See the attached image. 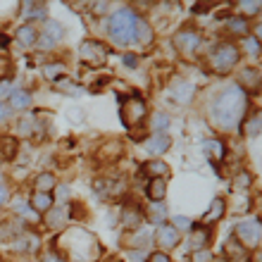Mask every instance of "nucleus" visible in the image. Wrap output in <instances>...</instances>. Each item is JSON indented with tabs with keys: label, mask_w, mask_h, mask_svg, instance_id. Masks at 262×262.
<instances>
[{
	"label": "nucleus",
	"mask_w": 262,
	"mask_h": 262,
	"mask_svg": "<svg viewBox=\"0 0 262 262\" xmlns=\"http://www.w3.org/2000/svg\"><path fill=\"white\" fill-rule=\"evenodd\" d=\"M248 107V93L243 86H231L224 89L212 103V119L222 129H236L246 117Z\"/></svg>",
	"instance_id": "obj_1"
},
{
	"label": "nucleus",
	"mask_w": 262,
	"mask_h": 262,
	"mask_svg": "<svg viewBox=\"0 0 262 262\" xmlns=\"http://www.w3.org/2000/svg\"><path fill=\"white\" fill-rule=\"evenodd\" d=\"M138 24V14L131 10H119L110 17V36L117 46H126L134 41V31Z\"/></svg>",
	"instance_id": "obj_2"
},
{
	"label": "nucleus",
	"mask_w": 262,
	"mask_h": 262,
	"mask_svg": "<svg viewBox=\"0 0 262 262\" xmlns=\"http://www.w3.org/2000/svg\"><path fill=\"white\" fill-rule=\"evenodd\" d=\"M238 57H241V53H238L236 46H231V43H220L217 50L212 53V67L217 69L220 74H227V72H231V67H236Z\"/></svg>",
	"instance_id": "obj_3"
},
{
	"label": "nucleus",
	"mask_w": 262,
	"mask_h": 262,
	"mask_svg": "<svg viewBox=\"0 0 262 262\" xmlns=\"http://www.w3.org/2000/svg\"><path fill=\"white\" fill-rule=\"evenodd\" d=\"M119 100H122V110H119L122 124H124L126 129L136 126V122H141V119L145 117V103L136 96L134 98H119Z\"/></svg>",
	"instance_id": "obj_4"
},
{
	"label": "nucleus",
	"mask_w": 262,
	"mask_h": 262,
	"mask_svg": "<svg viewBox=\"0 0 262 262\" xmlns=\"http://www.w3.org/2000/svg\"><path fill=\"white\" fill-rule=\"evenodd\" d=\"M236 238L243 243V248H255L257 243L262 241V227L257 220L250 222H241L236 227Z\"/></svg>",
	"instance_id": "obj_5"
},
{
	"label": "nucleus",
	"mask_w": 262,
	"mask_h": 262,
	"mask_svg": "<svg viewBox=\"0 0 262 262\" xmlns=\"http://www.w3.org/2000/svg\"><path fill=\"white\" fill-rule=\"evenodd\" d=\"M79 57H81V62L91 64V67H98V64L105 62L107 48L98 41H83L81 46H79Z\"/></svg>",
	"instance_id": "obj_6"
},
{
	"label": "nucleus",
	"mask_w": 262,
	"mask_h": 262,
	"mask_svg": "<svg viewBox=\"0 0 262 262\" xmlns=\"http://www.w3.org/2000/svg\"><path fill=\"white\" fill-rule=\"evenodd\" d=\"M174 46H177L184 55H193L195 50H198V46H200V34L198 31H191V29L179 31V34L174 36Z\"/></svg>",
	"instance_id": "obj_7"
},
{
	"label": "nucleus",
	"mask_w": 262,
	"mask_h": 262,
	"mask_svg": "<svg viewBox=\"0 0 262 262\" xmlns=\"http://www.w3.org/2000/svg\"><path fill=\"white\" fill-rule=\"evenodd\" d=\"M169 145H172V138L167 136V134H152V136L143 143V148L148 155L158 158V155H165V152L169 150Z\"/></svg>",
	"instance_id": "obj_8"
},
{
	"label": "nucleus",
	"mask_w": 262,
	"mask_h": 262,
	"mask_svg": "<svg viewBox=\"0 0 262 262\" xmlns=\"http://www.w3.org/2000/svg\"><path fill=\"white\" fill-rule=\"evenodd\" d=\"M158 243L162 248H174L179 243V231L172 227V224H160L158 229Z\"/></svg>",
	"instance_id": "obj_9"
},
{
	"label": "nucleus",
	"mask_w": 262,
	"mask_h": 262,
	"mask_svg": "<svg viewBox=\"0 0 262 262\" xmlns=\"http://www.w3.org/2000/svg\"><path fill=\"white\" fill-rule=\"evenodd\" d=\"M210 238H212V229H207V227H193V236H191V248H193L195 253L205 250L207 243H210Z\"/></svg>",
	"instance_id": "obj_10"
},
{
	"label": "nucleus",
	"mask_w": 262,
	"mask_h": 262,
	"mask_svg": "<svg viewBox=\"0 0 262 262\" xmlns=\"http://www.w3.org/2000/svg\"><path fill=\"white\" fill-rule=\"evenodd\" d=\"M203 148H205V155L210 158V162H220V160L227 158V148L217 138H207L205 143H203Z\"/></svg>",
	"instance_id": "obj_11"
},
{
	"label": "nucleus",
	"mask_w": 262,
	"mask_h": 262,
	"mask_svg": "<svg viewBox=\"0 0 262 262\" xmlns=\"http://www.w3.org/2000/svg\"><path fill=\"white\" fill-rule=\"evenodd\" d=\"M145 193H148V198H150L152 203H160V200H165V195H167V184H165V179H150V181H148V188H145Z\"/></svg>",
	"instance_id": "obj_12"
},
{
	"label": "nucleus",
	"mask_w": 262,
	"mask_h": 262,
	"mask_svg": "<svg viewBox=\"0 0 262 262\" xmlns=\"http://www.w3.org/2000/svg\"><path fill=\"white\" fill-rule=\"evenodd\" d=\"M17 155V138L14 136H0V160H12Z\"/></svg>",
	"instance_id": "obj_13"
},
{
	"label": "nucleus",
	"mask_w": 262,
	"mask_h": 262,
	"mask_svg": "<svg viewBox=\"0 0 262 262\" xmlns=\"http://www.w3.org/2000/svg\"><path fill=\"white\" fill-rule=\"evenodd\" d=\"M141 174H143V177H150V179H160L162 174H167V165L160 162V160H150V162H145V165L141 167Z\"/></svg>",
	"instance_id": "obj_14"
},
{
	"label": "nucleus",
	"mask_w": 262,
	"mask_h": 262,
	"mask_svg": "<svg viewBox=\"0 0 262 262\" xmlns=\"http://www.w3.org/2000/svg\"><path fill=\"white\" fill-rule=\"evenodd\" d=\"M7 105H10V110H27L29 105H31V96H29L27 91H12Z\"/></svg>",
	"instance_id": "obj_15"
},
{
	"label": "nucleus",
	"mask_w": 262,
	"mask_h": 262,
	"mask_svg": "<svg viewBox=\"0 0 262 262\" xmlns=\"http://www.w3.org/2000/svg\"><path fill=\"white\" fill-rule=\"evenodd\" d=\"M141 222H143V217H141L136 207H124L122 210V224L126 229H141Z\"/></svg>",
	"instance_id": "obj_16"
},
{
	"label": "nucleus",
	"mask_w": 262,
	"mask_h": 262,
	"mask_svg": "<svg viewBox=\"0 0 262 262\" xmlns=\"http://www.w3.org/2000/svg\"><path fill=\"white\" fill-rule=\"evenodd\" d=\"M31 207H34V212H50V207H53V195L38 193V191H36V193L31 195Z\"/></svg>",
	"instance_id": "obj_17"
},
{
	"label": "nucleus",
	"mask_w": 262,
	"mask_h": 262,
	"mask_svg": "<svg viewBox=\"0 0 262 262\" xmlns=\"http://www.w3.org/2000/svg\"><path fill=\"white\" fill-rule=\"evenodd\" d=\"M224 212H227L224 198H214L212 205H210V210L205 212V217H203V220H205V222H220L222 217H224Z\"/></svg>",
	"instance_id": "obj_18"
},
{
	"label": "nucleus",
	"mask_w": 262,
	"mask_h": 262,
	"mask_svg": "<svg viewBox=\"0 0 262 262\" xmlns=\"http://www.w3.org/2000/svg\"><path fill=\"white\" fill-rule=\"evenodd\" d=\"M17 41L29 48V46H34V43L38 41V31H36L31 24H24V27H19V31H17Z\"/></svg>",
	"instance_id": "obj_19"
},
{
	"label": "nucleus",
	"mask_w": 262,
	"mask_h": 262,
	"mask_svg": "<svg viewBox=\"0 0 262 262\" xmlns=\"http://www.w3.org/2000/svg\"><path fill=\"white\" fill-rule=\"evenodd\" d=\"M55 186H57L55 174H50V172L38 174V179H36V191H38V193H50Z\"/></svg>",
	"instance_id": "obj_20"
},
{
	"label": "nucleus",
	"mask_w": 262,
	"mask_h": 262,
	"mask_svg": "<svg viewBox=\"0 0 262 262\" xmlns=\"http://www.w3.org/2000/svg\"><path fill=\"white\" fill-rule=\"evenodd\" d=\"M96 193L110 198V195H117L119 193V181H110V179H100L96 181Z\"/></svg>",
	"instance_id": "obj_21"
},
{
	"label": "nucleus",
	"mask_w": 262,
	"mask_h": 262,
	"mask_svg": "<svg viewBox=\"0 0 262 262\" xmlns=\"http://www.w3.org/2000/svg\"><path fill=\"white\" fill-rule=\"evenodd\" d=\"M21 14H24L27 19H46V5H38V3H24Z\"/></svg>",
	"instance_id": "obj_22"
},
{
	"label": "nucleus",
	"mask_w": 262,
	"mask_h": 262,
	"mask_svg": "<svg viewBox=\"0 0 262 262\" xmlns=\"http://www.w3.org/2000/svg\"><path fill=\"white\" fill-rule=\"evenodd\" d=\"M12 210H14V212H19L21 217H29V220H36L34 207L29 205V203H27V200H24V198H19V195H17V198L12 200Z\"/></svg>",
	"instance_id": "obj_23"
},
{
	"label": "nucleus",
	"mask_w": 262,
	"mask_h": 262,
	"mask_svg": "<svg viewBox=\"0 0 262 262\" xmlns=\"http://www.w3.org/2000/svg\"><path fill=\"white\" fill-rule=\"evenodd\" d=\"M150 38H152V31H150V27H148L145 21H141V19H138V24H136V31H134V41L150 43Z\"/></svg>",
	"instance_id": "obj_24"
},
{
	"label": "nucleus",
	"mask_w": 262,
	"mask_h": 262,
	"mask_svg": "<svg viewBox=\"0 0 262 262\" xmlns=\"http://www.w3.org/2000/svg\"><path fill=\"white\" fill-rule=\"evenodd\" d=\"M229 31H231V34H248V19H246V17H231V19H229Z\"/></svg>",
	"instance_id": "obj_25"
},
{
	"label": "nucleus",
	"mask_w": 262,
	"mask_h": 262,
	"mask_svg": "<svg viewBox=\"0 0 262 262\" xmlns=\"http://www.w3.org/2000/svg\"><path fill=\"white\" fill-rule=\"evenodd\" d=\"M241 81L246 83V86H253V91H257L260 89V72H257V69H243Z\"/></svg>",
	"instance_id": "obj_26"
},
{
	"label": "nucleus",
	"mask_w": 262,
	"mask_h": 262,
	"mask_svg": "<svg viewBox=\"0 0 262 262\" xmlns=\"http://www.w3.org/2000/svg\"><path fill=\"white\" fill-rule=\"evenodd\" d=\"M43 34L50 36L53 41H60V38H62V27H60V21L48 19L46 21V27H43Z\"/></svg>",
	"instance_id": "obj_27"
},
{
	"label": "nucleus",
	"mask_w": 262,
	"mask_h": 262,
	"mask_svg": "<svg viewBox=\"0 0 262 262\" xmlns=\"http://www.w3.org/2000/svg\"><path fill=\"white\" fill-rule=\"evenodd\" d=\"M193 98V86L191 83H186V81H181L179 83V91L174 93V100H179V103H188Z\"/></svg>",
	"instance_id": "obj_28"
},
{
	"label": "nucleus",
	"mask_w": 262,
	"mask_h": 262,
	"mask_svg": "<svg viewBox=\"0 0 262 262\" xmlns=\"http://www.w3.org/2000/svg\"><path fill=\"white\" fill-rule=\"evenodd\" d=\"M152 129H155V134H165V129H169V115L155 112V117H152Z\"/></svg>",
	"instance_id": "obj_29"
},
{
	"label": "nucleus",
	"mask_w": 262,
	"mask_h": 262,
	"mask_svg": "<svg viewBox=\"0 0 262 262\" xmlns=\"http://www.w3.org/2000/svg\"><path fill=\"white\" fill-rule=\"evenodd\" d=\"M260 126H262V115L260 112H253V119L246 122V134H248V136H257V134H260Z\"/></svg>",
	"instance_id": "obj_30"
},
{
	"label": "nucleus",
	"mask_w": 262,
	"mask_h": 262,
	"mask_svg": "<svg viewBox=\"0 0 262 262\" xmlns=\"http://www.w3.org/2000/svg\"><path fill=\"white\" fill-rule=\"evenodd\" d=\"M34 129H41V126L36 124V117H24V119H19V131H21V136H31V134H34Z\"/></svg>",
	"instance_id": "obj_31"
},
{
	"label": "nucleus",
	"mask_w": 262,
	"mask_h": 262,
	"mask_svg": "<svg viewBox=\"0 0 262 262\" xmlns=\"http://www.w3.org/2000/svg\"><path fill=\"white\" fill-rule=\"evenodd\" d=\"M250 181H253V177H250V172H238L234 179V186L238 188V191H248L250 188Z\"/></svg>",
	"instance_id": "obj_32"
},
{
	"label": "nucleus",
	"mask_w": 262,
	"mask_h": 262,
	"mask_svg": "<svg viewBox=\"0 0 262 262\" xmlns=\"http://www.w3.org/2000/svg\"><path fill=\"white\" fill-rule=\"evenodd\" d=\"M43 74L48 76V79H62L64 76V64H48V67L43 69Z\"/></svg>",
	"instance_id": "obj_33"
},
{
	"label": "nucleus",
	"mask_w": 262,
	"mask_h": 262,
	"mask_svg": "<svg viewBox=\"0 0 262 262\" xmlns=\"http://www.w3.org/2000/svg\"><path fill=\"white\" fill-rule=\"evenodd\" d=\"M148 217H150L152 224H165V207H162V205H152L150 212H148Z\"/></svg>",
	"instance_id": "obj_34"
},
{
	"label": "nucleus",
	"mask_w": 262,
	"mask_h": 262,
	"mask_svg": "<svg viewBox=\"0 0 262 262\" xmlns=\"http://www.w3.org/2000/svg\"><path fill=\"white\" fill-rule=\"evenodd\" d=\"M224 250L231 255V260H234V257H246V250L238 246V241H231V238H229V243L224 246Z\"/></svg>",
	"instance_id": "obj_35"
},
{
	"label": "nucleus",
	"mask_w": 262,
	"mask_h": 262,
	"mask_svg": "<svg viewBox=\"0 0 262 262\" xmlns=\"http://www.w3.org/2000/svg\"><path fill=\"white\" fill-rule=\"evenodd\" d=\"M64 222V210H55L48 214V227H60Z\"/></svg>",
	"instance_id": "obj_36"
},
{
	"label": "nucleus",
	"mask_w": 262,
	"mask_h": 262,
	"mask_svg": "<svg viewBox=\"0 0 262 262\" xmlns=\"http://www.w3.org/2000/svg\"><path fill=\"white\" fill-rule=\"evenodd\" d=\"M172 227L177 229V231H181V229H191V227H193V222L188 220V217H181V214H179V217H174Z\"/></svg>",
	"instance_id": "obj_37"
},
{
	"label": "nucleus",
	"mask_w": 262,
	"mask_h": 262,
	"mask_svg": "<svg viewBox=\"0 0 262 262\" xmlns=\"http://www.w3.org/2000/svg\"><path fill=\"white\" fill-rule=\"evenodd\" d=\"M36 43H38L43 50H53L57 46V41H53V38H50V36H46V34L38 36V41H36Z\"/></svg>",
	"instance_id": "obj_38"
},
{
	"label": "nucleus",
	"mask_w": 262,
	"mask_h": 262,
	"mask_svg": "<svg viewBox=\"0 0 262 262\" xmlns=\"http://www.w3.org/2000/svg\"><path fill=\"white\" fill-rule=\"evenodd\" d=\"M246 48L250 50V53H253V55H260V43H257V38L255 36H253V38H250V36H246Z\"/></svg>",
	"instance_id": "obj_39"
},
{
	"label": "nucleus",
	"mask_w": 262,
	"mask_h": 262,
	"mask_svg": "<svg viewBox=\"0 0 262 262\" xmlns=\"http://www.w3.org/2000/svg\"><path fill=\"white\" fill-rule=\"evenodd\" d=\"M57 86H62L64 93H72V96H76V93H81V89H76L74 83H72V81H64V79H62V81H57Z\"/></svg>",
	"instance_id": "obj_40"
},
{
	"label": "nucleus",
	"mask_w": 262,
	"mask_h": 262,
	"mask_svg": "<svg viewBox=\"0 0 262 262\" xmlns=\"http://www.w3.org/2000/svg\"><path fill=\"white\" fill-rule=\"evenodd\" d=\"M238 7L243 12H253V14L260 12V3H238Z\"/></svg>",
	"instance_id": "obj_41"
},
{
	"label": "nucleus",
	"mask_w": 262,
	"mask_h": 262,
	"mask_svg": "<svg viewBox=\"0 0 262 262\" xmlns=\"http://www.w3.org/2000/svg\"><path fill=\"white\" fill-rule=\"evenodd\" d=\"M10 105L5 103V100H0V124H3V122H7V119H10Z\"/></svg>",
	"instance_id": "obj_42"
},
{
	"label": "nucleus",
	"mask_w": 262,
	"mask_h": 262,
	"mask_svg": "<svg viewBox=\"0 0 262 262\" xmlns=\"http://www.w3.org/2000/svg\"><path fill=\"white\" fill-rule=\"evenodd\" d=\"M148 262H172V260H169L167 253H152V255L148 257Z\"/></svg>",
	"instance_id": "obj_43"
},
{
	"label": "nucleus",
	"mask_w": 262,
	"mask_h": 262,
	"mask_svg": "<svg viewBox=\"0 0 262 262\" xmlns=\"http://www.w3.org/2000/svg\"><path fill=\"white\" fill-rule=\"evenodd\" d=\"M10 93H12V91H10V81H0V100H3V98L5 96H10Z\"/></svg>",
	"instance_id": "obj_44"
},
{
	"label": "nucleus",
	"mask_w": 262,
	"mask_h": 262,
	"mask_svg": "<svg viewBox=\"0 0 262 262\" xmlns=\"http://www.w3.org/2000/svg\"><path fill=\"white\" fill-rule=\"evenodd\" d=\"M41 262H62V260H60L57 253H46V255L41 257Z\"/></svg>",
	"instance_id": "obj_45"
},
{
	"label": "nucleus",
	"mask_w": 262,
	"mask_h": 262,
	"mask_svg": "<svg viewBox=\"0 0 262 262\" xmlns=\"http://www.w3.org/2000/svg\"><path fill=\"white\" fill-rule=\"evenodd\" d=\"M124 64H126V67H136V64H138V57L136 55H124Z\"/></svg>",
	"instance_id": "obj_46"
},
{
	"label": "nucleus",
	"mask_w": 262,
	"mask_h": 262,
	"mask_svg": "<svg viewBox=\"0 0 262 262\" xmlns=\"http://www.w3.org/2000/svg\"><path fill=\"white\" fill-rule=\"evenodd\" d=\"M7 200V191H5V186H3V184H0V205H3V203H5Z\"/></svg>",
	"instance_id": "obj_47"
},
{
	"label": "nucleus",
	"mask_w": 262,
	"mask_h": 262,
	"mask_svg": "<svg viewBox=\"0 0 262 262\" xmlns=\"http://www.w3.org/2000/svg\"><path fill=\"white\" fill-rule=\"evenodd\" d=\"M0 46H7V36H0Z\"/></svg>",
	"instance_id": "obj_48"
}]
</instances>
